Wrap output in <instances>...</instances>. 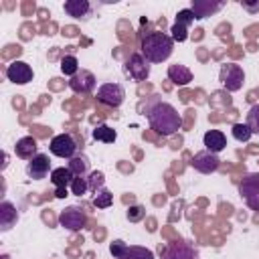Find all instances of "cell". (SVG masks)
<instances>
[{
    "label": "cell",
    "mask_w": 259,
    "mask_h": 259,
    "mask_svg": "<svg viewBox=\"0 0 259 259\" xmlns=\"http://www.w3.org/2000/svg\"><path fill=\"white\" fill-rule=\"evenodd\" d=\"M146 117L150 127L160 136H172L182 127V117L176 107L168 101L158 99V95H154L146 105Z\"/></svg>",
    "instance_id": "1"
},
{
    "label": "cell",
    "mask_w": 259,
    "mask_h": 259,
    "mask_svg": "<svg viewBox=\"0 0 259 259\" xmlns=\"http://www.w3.org/2000/svg\"><path fill=\"white\" fill-rule=\"evenodd\" d=\"M174 51V40L170 34L166 32H148L142 38V47L140 53L144 55V59L148 63H162L168 61L170 55Z\"/></svg>",
    "instance_id": "2"
},
{
    "label": "cell",
    "mask_w": 259,
    "mask_h": 259,
    "mask_svg": "<svg viewBox=\"0 0 259 259\" xmlns=\"http://www.w3.org/2000/svg\"><path fill=\"white\" fill-rule=\"evenodd\" d=\"M239 194L251 210H259V172L245 174L239 182Z\"/></svg>",
    "instance_id": "3"
},
{
    "label": "cell",
    "mask_w": 259,
    "mask_h": 259,
    "mask_svg": "<svg viewBox=\"0 0 259 259\" xmlns=\"http://www.w3.org/2000/svg\"><path fill=\"white\" fill-rule=\"evenodd\" d=\"M219 81L227 91H239L245 85V71L237 63H225L219 71Z\"/></svg>",
    "instance_id": "4"
},
{
    "label": "cell",
    "mask_w": 259,
    "mask_h": 259,
    "mask_svg": "<svg viewBox=\"0 0 259 259\" xmlns=\"http://www.w3.org/2000/svg\"><path fill=\"white\" fill-rule=\"evenodd\" d=\"M49 150H51V154L57 156V158H67V160H71L73 156H77L79 144H77V140H75L71 134H59V136H55V138L51 140Z\"/></svg>",
    "instance_id": "5"
},
{
    "label": "cell",
    "mask_w": 259,
    "mask_h": 259,
    "mask_svg": "<svg viewBox=\"0 0 259 259\" xmlns=\"http://www.w3.org/2000/svg\"><path fill=\"white\" fill-rule=\"evenodd\" d=\"M59 225L65 227V229H69V231H73V233H77V231L85 229L87 214H85V210L81 206H75V204L73 206H67V208H63L59 212Z\"/></svg>",
    "instance_id": "6"
},
{
    "label": "cell",
    "mask_w": 259,
    "mask_h": 259,
    "mask_svg": "<svg viewBox=\"0 0 259 259\" xmlns=\"http://www.w3.org/2000/svg\"><path fill=\"white\" fill-rule=\"evenodd\" d=\"M125 99V89L119 83H103L97 89V101L107 107H119Z\"/></svg>",
    "instance_id": "7"
},
{
    "label": "cell",
    "mask_w": 259,
    "mask_h": 259,
    "mask_svg": "<svg viewBox=\"0 0 259 259\" xmlns=\"http://www.w3.org/2000/svg\"><path fill=\"white\" fill-rule=\"evenodd\" d=\"M123 71H125V75H127L130 79H134V81H146V79L150 77V63L144 59L142 53H136V55H132V57L125 61Z\"/></svg>",
    "instance_id": "8"
},
{
    "label": "cell",
    "mask_w": 259,
    "mask_h": 259,
    "mask_svg": "<svg viewBox=\"0 0 259 259\" xmlns=\"http://www.w3.org/2000/svg\"><path fill=\"white\" fill-rule=\"evenodd\" d=\"M162 259H198V251L188 241H174L164 247Z\"/></svg>",
    "instance_id": "9"
},
{
    "label": "cell",
    "mask_w": 259,
    "mask_h": 259,
    "mask_svg": "<svg viewBox=\"0 0 259 259\" xmlns=\"http://www.w3.org/2000/svg\"><path fill=\"white\" fill-rule=\"evenodd\" d=\"M190 166H192L196 172H200V174H212V172L219 170L221 160H219L217 154H210L208 150H202V152H196V154L192 156Z\"/></svg>",
    "instance_id": "10"
},
{
    "label": "cell",
    "mask_w": 259,
    "mask_h": 259,
    "mask_svg": "<svg viewBox=\"0 0 259 259\" xmlns=\"http://www.w3.org/2000/svg\"><path fill=\"white\" fill-rule=\"evenodd\" d=\"M6 77H8V81H12L16 85H26V83L32 81L34 73H32V67L26 61H12L6 67Z\"/></svg>",
    "instance_id": "11"
},
{
    "label": "cell",
    "mask_w": 259,
    "mask_h": 259,
    "mask_svg": "<svg viewBox=\"0 0 259 259\" xmlns=\"http://www.w3.org/2000/svg\"><path fill=\"white\" fill-rule=\"evenodd\" d=\"M51 160H49V154H42L38 152L32 160H28L26 164V176L32 178V180H42L51 174Z\"/></svg>",
    "instance_id": "12"
},
{
    "label": "cell",
    "mask_w": 259,
    "mask_h": 259,
    "mask_svg": "<svg viewBox=\"0 0 259 259\" xmlns=\"http://www.w3.org/2000/svg\"><path fill=\"white\" fill-rule=\"evenodd\" d=\"M69 87L73 93L77 95H85V93H91L95 89V75L87 69H81L75 77L69 79Z\"/></svg>",
    "instance_id": "13"
},
{
    "label": "cell",
    "mask_w": 259,
    "mask_h": 259,
    "mask_svg": "<svg viewBox=\"0 0 259 259\" xmlns=\"http://www.w3.org/2000/svg\"><path fill=\"white\" fill-rule=\"evenodd\" d=\"M65 12L77 20H89L93 14V4L89 0H65Z\"/></svg>",
    "instance_id": "14"
},
{
    "label": "cell",
    "mask_w": 259,
    "mask_h": 259,
    "mask_svg": "<svg viewBox=\"0 0 259 259\" xmlns=\"http://www.w3.org/2000/svg\"><path fill=\"white\" fill-rule=\"evenodd\" d=\"M202 144H204V150H208L210 154H219L227 148V136L221 130H208L202 138Z\"/></svg>",
    "instance_id": "15"
},
{
    "label": "cell",
    "mask_w": 259,
    "mask_h": 259,
    "mask_svg": "<svg viewBox=\"0 0 259 259\" xmlns=\"http://www.w3.org/2000/svg\"><path fill=\"white\" fill-rule=\"evenodd\" d=\"M18 221V210L10 200H2L0 202V231L6 233L10 231Z\"/></svg>",
    "instance_id": "16"
},
{
    "label": "cell",
    "mask_w": 259,
    "mask_h": 259,
    "mask_svg": "<svg viewBox=\"0 0 259 259\" xmlns=\"http://www.w3.org/2000/svg\"><path fill=\"white\" fill-rule=\"evenodd\" d=\"M14 152H16V156L22 158V160H32V158L38 154L36 140H34L32 136H24V138H20V140L16 142V146H14Z\"/></svg>",
    "instance_id": "17"
},
{
    "label": "cell",
    "mask_w": 259,
    "mask_h": 259,
    "mask_svg": "<svg viewBox=\"0 0 259 259\" xmlns=\"http://www.w3.org/2000/svg\"><path fill=\"white\" fill-rule=\"evenodd\" d=\"M225 6V2H210V0H192V6L190 10L194 12V16L200 20V18H206L214 12H219L221 8Z\"/></svg>",
    "instance_id": "18"
},
{
    "label": "cell",
    "mask_w": 259,
    "mask_h": 259,
    "mask_svg": "<svg viewBox=\"0 0 259 259\" xmlns=\"http://www.w3.org/2000/svg\"><path fill=\"white\" fill-rule=\"evenodd\" d=\"M168 79L174 83V85H188L192 81V71L186 67V65H180V63H174L168 67Z\"/></svg>",
    "instance_id": "19"
},
{
    "label": "cell",
    "mask_w": 259,
    "mask_h": 259,
    "mask_svg": "<svg viewBox=\"0 0 259 259\" xmlns=\"http://www.w3.org/2000/svg\"><path fill=\"white\" fill-rule=\"evenodd\" d=\"M73 178H75V174L69 170V168H65V166H61V168H53V172H51V182L55 184V188L57 186H71V182H73Z\"/></svg>",
    "instance_id": "20"
},
{
    "label": "cell",
    "mask_w": 259,
    "mask_h": 259,
    "mask_svg": "<svg viewBox=\"0 0 259 259\" xmlns=\"http://www.w3.org/2000/svg\"><path fill=\"white\" fill-rule=\"evenodd\" d=\"M119 259H154L152 249L142 245H127L125 251L119 255Z\"/></svg>",
    "instance_id": "21"
},
{
    "label": "cell",
    "mask_w": 259,
    "mask_h": 259,
    "mask_svg": "<svg viewBox=\"0 0 259 259\" xmlns=\"http://www.w3.org/2000/svg\"><path fill=\"white\" fill-rule=\"evenodd\" d=\"M91 136H93L95 142H103V144H113V142L117 140L115 130L109 127V125H105V123H99V125L91 132Z\"/></svg>",
    "instance_id": "22"
},
{
    "label": "cell",
    "mask_w": 259,
    "mask_h": 259,
    "mask_svg": "<svg viewBox=\"0 0 259 259\" xmlns=\"http://www.w3.org/2000/svg\"><path fill=\"white\" fill-rule=\"evenodd\" d=\"M67 168H69L75 176H85V174L89 172V158H87L85 154H77V156H73V158L69 160Z\"/></svg>",
    "instance_id": "23"
},
{
    "label": "cell",
    "mask_w": 259,
    "mask_h": 259,
    "mask_svg": "<svg viewBox=\"0 0 259 259\" xmlns=\"http://www.w3.org/2000/svg\"><path fill=\"white\" fill-rule=\"evenodd\" d=\"M59 69H61V73H63V75H67L69 79H71V77H75V75L81 71V69H79V61H77V57H75V55H65V57L61 59Z\"/></svg>",
    "instance_id": "24"
},
{
    "label": "cell",
    "mask_w": 259,
    "mask_h": 259,
    "mask_svg": "<svg viewBox=\"0 0 259 259\" xmlns=\"http://www.w3.org/2000/svg\"><path fill=\"white\" fill-rule=\"evenodd\" d=\"M113 204V194L103 186V188H99L97 192H95V196H93V206L95 208H109Z\"/></svg>",
    "instance_id": "25"
},
{
    "label": "cell",
    "mask_w": 259,
    "mask_h": 259,
    "mask_svg": "<svg viewBox=\"0 0 259 259\" xmlns=\"http://www.w3.org/2000/svg\"><path fill=\"white\" fill-rule=\"evenodd\" d=\"M251 130V134H257L259 136V103H255L249 111H247V121H245Z\"/></svg>",
    "instance_id": "26"
},
{
    "label": "cell",
    "mask_w": 259,
    "mask_h": 259,
    "mask_svg": "<svg viewBox=\"0 0 259 259\" xmlns=\"http://www.w3.org/2000/svg\"><path fill=\"white\" fill-rule=\"evenodd\" d=\"M231 134H233V138H235L237 142H249V138L253 136L247 123H235V125L231 127Z\"/></svg>",
    "instance_id": "27"
},
{
    "label": "cell",
    "mask_w": 259,
    "mask_h": 259,
    "mask_svg": "<svg viewBox=\"0 0 259 259\" xmlns=\"http://www.w3.org/2000/svg\"><path fill=\"white\" fill-rule=\"evenodd\" d=\"M69 188H71V194H75V196H83V194L89 190L87 178H85V176H75Z\"/></svg>",
    "instance_id": "28"
},
{
    "label": "cell",
    "mask_w": 259,
    "mask_h": 259,
    "mask_svg": "<svg viewBox=\"0 0 259 259\" xmlns=\"http://www.w3.org/2000/svg\"><path fill=\"white\" fill-rule=\"evenodd\" d=\"M170 36H172V40L174 42H184L186 38H188V26H184V24H180V22H174L172 24V28H170Z\"/></svg>",
    "instance_id": "29"
},
{
    "label": "cell",
    "mask_w": 259,
    "mask_h": 259,
    "mask_svg": "<svg viewBox=\"0 0 259 259\" xmlns=\"http://www.w3.org/2000/svg\"><path fill=\"white\" fill-rule=\"evenodd\" d=\"M103 182H105V178H103V172H99V170L91 172L89 178H87V184H89L91 192H97L99 188H103Z\"/></svg>",
    "instance_id": "30"
},
{
    "label": "cell",
    "mask_w": 259,
    "mask_h": 259,
    "mask_svg": "<svg viewBox=\"0 0 259 259\" xmlns=\"http://www.w3.org/2000/svg\"><path fill=\"white\" fill-rule=\"evenodd\" d=\"M125 217H127L130 223H140V221L146 217V208H144L142 204H132V206L127 208Z\"/></svg>",
    "instance_id": "31"
},
{
    "label": "cell",
    "mask_w": 259,
    "mask_h": 259,
    "mask_svg": "<svg viewBox=\"0 0 259 259\" xmlns=\"http://www.w3.org/2000/svg\"><path fill=\"white\" fill-rule=\"evenodd\" d=\"M196 20V16H194V12L190 10V8H184V10H180L178 14H176V22H180V24H184V26H188L190 28V24Z\"/></svg>",
    "instance_id": "32"
},
{
    "label": "cell",
    "mask_w": 259,
    "mask_h": 259,
    "mask_svg": "<svg viewBox=\"0 0 259 259\" xmlns=\"http://www.w3.org/2000/svg\"><path fill=\"white\" fill-rule=\"evenodd\" d=\"M125 247H127V245H125V243H123L121 239H115V241H113V243L109 245V253H111V255H113L115 259H119V255H121V253L125 251Z\"/></svg>",
    "instance_id": "33"
},
{
    "label": "cell",
    "mask_w": 259,
    "mask_h": 259,
    "mask_svg": "<svg viewBox=\"0 0 259 259\" xmlns=\"http://www.w3.org/2000/svg\"><path fill=\"white\" fill-rule=\"evenodd\" d=\"M241 6H243L245 10H249L251 14L259 12V0H257V2H243V0H241Z\"/></svg>",
    "instance_id": "34"
},
{
    "label": "cell",
    "mask_w": 259,
    "mask_h": 259,
    "mask_svg": "<svg viewBox=\"0 0 259 259\" xmlns=\"http://www.w3.org/2000/svg\"><path fill=\"white\" fill-rule=\"evenodd\" d=\"M55 196H57V198L69 196V188H67V186H57V188H55Z\"/></svg>",
    "instance_id": "35"
}]
</instances>
